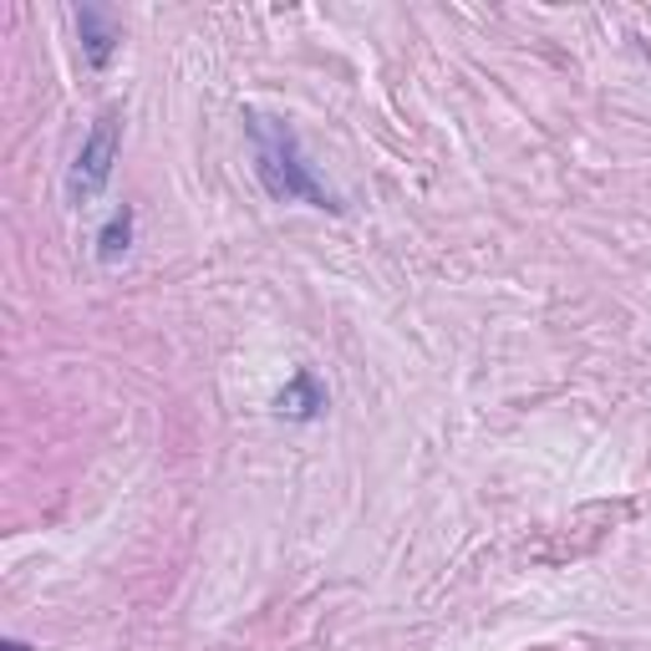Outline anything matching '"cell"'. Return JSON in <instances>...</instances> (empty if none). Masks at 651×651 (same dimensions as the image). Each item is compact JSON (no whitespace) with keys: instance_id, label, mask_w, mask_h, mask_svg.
<instances>
[{"instance_id":"obj_1","label":"cell","mask_w":651,"mask_h":651,"mask_svg":"<svg viewBox=\"0 0 651 651\" xmlns=\"http://www.w3.org/2000/svg\"><path fill=\"white\" fill-rule=\"evenodd\" d=\"M113 149H118V133H113V122H103V128L92 133L82 163H76V189H82V193H92L107 174H113Z\"/></svg>"}]
</instances>
